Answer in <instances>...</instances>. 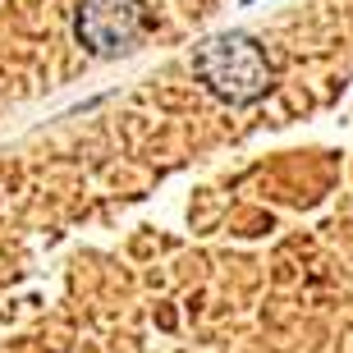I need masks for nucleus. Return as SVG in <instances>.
I'll return each mask as SVG.
<instances>
[{"label": "nucleus", "instance_id": "1", "mask_svg": "<svg viewBox=\"0 0 353 353\" xmlns=\"http://www.w3.org/2000/svg\"><path fill=\"white\" fill-rule=\"evenodd\" d=\"M193 69H197V79L230 105H248L271 88V60L243 32H221V37L202 41Z\"/></svg>", "mask_w": 353, "mask_h": 353}, {"label": "nucleus", "instance_id": "2", "mask_svg": "<svg viewBox=\"0 0 353 353\" xmlns=\"http://www.w3.org/2000/svg\"><path fill=\"white\" fill-rule=\"evenodd\" d=\"M74 32L92 55L124 51L143 32V0H83Z\"/></svg>", "mask_w": 353, "mask_h": 353}]
</instances>
